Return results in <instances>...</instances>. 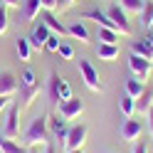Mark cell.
<instances>
[{"mask_svg": "<svg viewBox=\"0 0 153 153\" xmlns=\"http://www.w3.org/2000/svg\"><path fill=\"white\" fill-rule=\"evenodd\" d=\"M47 138H50V114H42V116L32 119V123L27 126V131L22 133V143L25 146H47Z\"/></svg>", "mask_w": 153, "mask_h": 153, "instance_id": "cell-1", "label": "cell"}, {"mask_svg": "<svg viewBox=\"0 0 153 153\" xmlns=\"http://www.w3.org/2000/svg\"><path fill=\"white\" fill-rule=\"evenodd\" d=\"M87 133H89L87 123H76V126H72L69 133L64 136V151L67 153L69 151H79L84 143H87Z\"/></svg>", "mask_w": 153, "mask_h": 153, "instance_id": "cell-2", "label": "cell"}, {"mask_svg": "<svg viewBox=\"0 0 153 153\" xmlns=\"http://www.w3.org/2000/svg\"><path fill=\"white\" fill-rule=\"evenodd\" d=\"M50 99H52L54 104L72 99V87H69L64 79H59V74H52V76H50Z\"/></svg>", "mask_w": 153, "mask_h": 153, "instance_id": "cell-3", "label": "cell"}, {"mask_svg": "<svg viewBox=\"0 0 153 153\" xmlns=\"http://www.w3.org/2000/svg\"><path fill=\"white\" fill-rule=\"evenodd\" d=\"M128 69L133 72V76L136 79H141V82H146L148 76H151V72H153V62H148V59H143V57H138V54H128Z\"/></svg>", "mask_w": 153, "mask_h": 153, "instance_id": "cell-4", "label": "cell"}, {"mask_svg": "<svg viewBox=\"0 0 153 153\" xmlns=\"http://www.w3.org/2000/svg\"><path fill=\"white\" fill-rule=\"evenodd\" d=\"M3 136H7V138L20 136V106H17V101H13L10 106H7V121H5Z\"/></svg>", "mask_w": 153, "mask_h": 153, "instance_id": "cell-5", "label": "cell"}, {"mask_svg": "<svg viewBox=\"0 0 153 153\" xmlns=\"http://www.w3.org/2000/svg\"><path fill=\"white\" fill-rule=\"evenodd\" d=\"M79 74H82V79L84 84L91 89V91H101V82H99V72L94 69V64L89 59H79Z\"/></svg>", "mask_w": 153, "mask_h": 153, "instance_id": "cell-6", "label": "cell"}, {"mask_svg": "<svg viewBox=\"0 0 153 153\" xmlns=\"http://www.w3.org/2000/svg\"><path fill=\"white\" fill-rule=\"evenodd\" d=\"M106 15H109L111 20H114V25H116V32H119V35H126V37H131V35H133V30H131V22H128V17H126V13H123L119 5H109Z\"/></svg>", "mask_w": 153, "mask_h": 153, "instance_id": "cell-7", "label": "cell"}, {"mask_svg": "<svg viewBox=\"0 0 153 153\" xmlns=\"http://www.w3.org/2000/svg\"><path fill=\"white\" fill-rule=\"evenodd\" d=\"M59 106V116L64 121H72V119H79L82 116V111H84V101L82 99H67V101H59L57 104Z\"/></svg>", "mask_w": 153, "mask_h": 153, "instance_id": "cell-8", "label": "cell"}, {"mask_svg": "<svg viewBox=\"0 0 153 153\" xmlns=\"http://www.w3.org/2000/svg\"><path fill=\"white\" fill-rule=\"evenodd\" d=\"M141 131H143V126H141V121H136V119H126L121 123V128H119V136L123 138V141H128V143H136L138 138H141Z\"/></svg>", "mask_w": 153, "mask_h": 153, "instance_id": "cell-9", "label": "cell"}, {"mask_svg": "<svg viewBox=\"0 0 153 153\" xmlns=\"http://www.w3.org/2000/svg\"><path fill=\"white\" fill-rule=\"evenodd\" d=\"M20 89V82L13 72H0V97H15Z\"/></svg>", "mask_w": 153, "mask_h": 153, "instance_id": "cell-10", "label": "cell"}, {"mask_svg": "<svg viewBox=\"0 0 153 153\" xmlns=\"http://www.w3.org/2000/svg\"><path fill=\"white\" fill-rule=\"evenodd\" d=\"M67 32H69V37L79 40L82 45H89V42H91V35H89V30H87V25H84V20H79V17L67 25Z\"/></svg>", "mask_w": 153, "mask_h": 153, "instance_id": "cell-11", "label": "cell"}, {"mask_svg": "<svg viewBox=\"0 0 153 153\" xmlns=\"http://www.w3.org/2000/svg\"><path fill=\"white\" fill-rule=\"evenodd\" d=\"M52 32H50V27H47L45 22H40L32 30V35L27 37V40H30V45H32V50H45V42H47V37H50Z\"/></svg>", "mask_w": 153, "mask_h": 153, "instance_id": "cell-12", "label": "cell"}, {"mask_svg": "<svg viewBox=\"0 0 153 153\" xmlns=\"http://www.w3.org/2000/svg\"><path fill=\"white\" fill-rule=\"evenodd\" d=\"M42 22L50 27V32H54V35H59L62 40H67V37H69V32H67V25H62L59 20H57V15L54 13H50L47 10L45 15H42Z\"/></svg>", "mask_w": 153, "mask_h": 153, "instance_id": "cell-13", "label": "cell"}, {"mask_svg": "<svg viewBox=\"0 0 153 153\" xmlns=\"http://www.w3.org/2000/svg\"><path fill=\"white\" fill-rule=\"evenodd\" d=\"M131 52L143 57V59H148V62H153V45L148 40H131Z\"/></svg>", "mask_w": 153, "mask_h": 153, "instance_id": "cell-14", "label": "cell"}, {"mask_svg": "<svg viewBox=\"0 0 153 153\" xmlns=\"http://www.w3.org/2000/svg\"><path fill=\"white\" fill-rule=\"evenodd\" d=\"M0 153H30V151H27L25 143H17V141L0 133Z\"/></svg>", "mask_w": 153, "mask_h": 153, "instance_id": "cell-15", "label": "cell"}, {"mask_svg": "<svg viewBox=\"0 0 153 153\" xmlns=\"http://www.w3.org/2000/svg\"><path fill=\"white\" fill-rule=\"evenodd\" d=\"M42 10V0H25L22 5V22H32Z\"/></svg>", "mask_w": 153, "mask_h": 153, "instance_id": "cell-16", "label": "cell"}, {"mask_svg": "<svg viewBox=\"0 0 153 153\" xmlns=\"http://www.w3.org/2000/svg\"><path fill=\"white\" fill-rule=\"evenodd\" d=\"M119 52H121V47H119V45H106V42H99V47H97L99 59H104V62H114V59L119 57Z\"/></svg>", "mask_w": 153, "mask_h": 153, "instance_id": "cell-17", "label": "cell"}, {"mask_svg": "<svg viewBox=\"0 0 153 153\" xmlns=\"http://www.w3.org/2000/svg\"><path fill=\"white\" fill-rule=\"evenodd\" d=\"M151 109H153V91L146 89V91H143L141 97L136 99V111H138V114H146V116H148V111H151Z\"/></svg>", "mask_w": 153, "mask_h": 153, "instance_id": "cell-18", "label": "cell"}, {"mask_svg": "<svg viewBox=\"0 0 153 153\" xmlns=\"http://www.w3.org/2000/svg\"><path fill=\"white\" fill-rule=\"evenodd\" d=\"M146 91V82H141V79H136V76H131V79L126 82V94L128 97H133V99H138L141 94Z\"/></svg>", "mask_w": 153, "mask_h": 153, "instance_id": "cell-19", "label": "cell"}, {"mask_svg": "<svg viewBox=\"0 0 153 153\" xmlns=\"http://www.w3.org/2000/svg\"><path fill=\"white\" fill-rule=\"evenodd\" d=\"M97 40L99 42H106V45H119V32L116 30H109V27H99V30H97Z\"/></svg>", "mask_w": 153, "mask_h": 153, "instance_id": "cell-20", "label": "cell"}, {"mask_svg": "<svg viewBox=\"0 0 153 153\" xmlns=\"http://www.w3.org/2000/svg\"><path fill=\"white\" fill-rule=\"evenodd\" d=\"M138 20H141V25L146 27V30L153 25V0H146V3H143V10L138 13Z\"/></svg>", "mask_w": 153, "mask_h": 153, "instance_id": "cell-21", "label": "cell"}, {"mask_svg": "<svg viewBox=\"0 0 153 153\" xmlns=\"http://www.w3.org/2000/svg\"><path fill=\"white\" fill-rule=\"evenodd\" d=\"M17 57H20L22 62H30L32 59V45H30L27 37H20V40H17Z\"/></svg>", "mask_w": 153, "mask_h": 153, "instance_id": "cell-22", "label": "cell"}, {"mask_svg": "<svg viewBox=\"0 0 153 153\" xmlns=\"http://www.w3.org/2000/svg\"><path fill=\"white\" fill-rule=\"evenodd\" d=\"M119 106H121V114H123V116H126V119H131L133 114H136V99H133V97H128V94H123Z\"/></svg>", "mask_w": 153, "mask_h": 153, "instance_id": "cell-23", "label": "cell"}, {"mask_svg": "<svg viewBox=\"0 0 153 153\" xmlns=\"http://www.w3.org/2000/svg\"><path fill=\"white\" fill-rule=\"evenodd\" d=\"M143 3L146 0H119V7L123 13H133V15H138L143 10Z\"/></svg>", "mask_w": 153, "mask_h": 153, "instance_id": "cell-24", "label": "cell"}, {"mask_svg": "<svg viewBox=\"0 0 153 153\" xmlns=\"http://www.w3.org/2000/svg\"><path fill=\"white\" fill-rule=\"evenodd\" d=\"M50 128L54 131V136H57V138H64L67 133H69V128L64 126V119H59V116H57V119L50 116Z\"/></svg>", "mask_w": 153, "mask_h": 153, "instance_id": "cell-25", "label": "cell"}, {"mask_svg": "<svg viewBox=\"0 0 153 153\" xmlns=\"http://www.w3.org/2000/svg\"><path fill=\"white\" fill-rule=\"evenodd\" d=\"M57 54L62 57V59H74V47L69 42H59V50H57Z\"/></svg>", "mask_w": 153, "mask_h": 153, "instance_id": "cell-26", "label": "cell"}, {"mask_svg": "<svg viewBox=\"0 0 153 153\" xmlns=\"http://www.w3.org/2000/svg\"><path fill=\"white\" fill-rule=\"evenodd\" d=\"M45 50L47 52H57V50H59V35H50V37H47V42H45Z\"/></svg>", "mask_w": 153, "mask_h": 153, "instance_id": "cell-27", "label": "cell"}, {"mask_svg": "<svg viewBox=\"0 0 153 153\" xmlns=\"http://www.w3.org/2000/svg\"><path fill=\"white\" fill-rule=\"evenodd\" d=\"M7 25H10V22H7V7L0 5V37L7 32Z\"/></svg>", "mask_w": 153, "mask_h": 153, "instance_id": "cell-28", "label": "cell"}, {"mask_svg": "<svg viewBox=\"0 0 153 153\" xmlns=\"http://www.w3.org/2000/svg\"><path fill=\"white\" fill-rule=\"evenodd\" d=\"M57 5H59V0H42V10L54 13V10H57Z\"/></svg>", "mask_w": 153, "mask_h": 153, "instance_id": "cell-29", "label": "cell"}, {"mask_svg": "<svg viewBox=\"0 0 153 153\" xmlns=\"http://www.w3.org/2000/svg\"><path fill=\"white\" fill-rule=\"evenodd\" d=\"M10 104H13V97H0V114L10 106Z\"/></svg>", "mask_w": 153, "mask_h": 153, "instance_id": "cell-30", "label": "cell"}, {"mask_svg": "<svg viewBox=\"0 0 153 153\" xmlns=\"http://www.w3.org/2000/svg\"><path fill=\"white\" fill-rule=\"evenodd\" d=\"M133 153H148V146L143 141H136V146H133Z\"/></svg>", "mask_w": 153, "mask_h": 153, "instance_id": "cell-31", "label": "cell"}, {"mask_svg": "<svg viewBox=\"0 0 153 153\" xmlns=\"http://www.w3.org/2000/svg\"><path fill=\"white\" fill-rule=\"evenodd\" d=\"M74 3H76V0H59V5H57V10L62 13V10H67V7H69V5H74Z\"/></svg>", "mask_w": 153, "mask_h": 153, "instance_id": "cell-32", "label": "cell"}, {"mask_svg": "<svg viewBox=\"0 0 153 153\" xmlns=\"http://www.w3.org/2000/svg\"><path fill=\"white\" fill-rule=\"evenodd\" d=\"M5 7H20V0H3Z\"/></svg>", "mask_w": 153, "mask_h": 153, "instance_id": "cell-33", "label": "cell"}, {"mask_svg": "<svg viewBox=\"0 0 153 153\" xmlns=\"http://www.w3.org/2000/svg\"><path fill=\"white\" fill-rule=\"evenodd\" d=\"M148 133H151V138H153V109L148 111Z\"/></svg>", "mask_w": 153, "mask_h": 153, "instance_id": "cell-34", "label": "cell"}, {"mask_svg": "<svg viewBox=\"0 0 153 153\" xmlns=\"http://www.w3.org/2000/svg\"><path fill=\"white\" fill-rule=\"evenodd\" d=\"M146 40H148V42H151V45H153V25H151V27H148V37H146Z\"/></svg>", "mask_w": 153, "mask_h": 153, "instance_id": "cell-35", "label": "cell"}, {"mask_svg": "<svg viewBox=\"0 0 153 153\" xmlns=\"http://www.w3.org/2000/svg\"><path fill=\"white\" fill-rule=\"evenodd\" d=\"M45 153H54V148L52 146H45Z\"/></svg>", "mask_w": 153, "mask_h": 153, "instance_id": "cell-36", "label": "cell"}, {"mask_svg": "<svg viewBox=\"0 0 153 153\" xmlns=\"http://www.w3.org/2000/svg\"><path fill=\"white\" fill-rule=\"evenodd\" d=\"M40 148L42 146H35V148H30V153H40Z\"/></svg>", "mask_w": 153, "mask_h": 153, "instance_id": "cell-37", "label": "cell"}, {"mask_svg": "<svg viewBox=\"0 0 153 153\" xmlns=\"http://www.w3.org/2000/svg\"><path fill=\"white\" fill-rule=\"evenodd\" d=\"M69 153H82V148H79V151H69Z\"/></svg>", "mask_w": 153, "mask_h": 153, "instance_id": "cell-38", "label": "cell"}]
</instances>
